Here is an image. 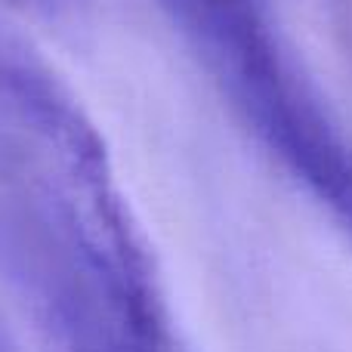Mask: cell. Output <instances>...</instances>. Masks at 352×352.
Listing matches in <instances>:
<instances>
[{"label": "cell", "mask_w": 352, "mask_h": 352, "mask_svg": "<svg viewBox=\"0 0 352 352\" xmlns=\"http://www.w3.org/2000/svg\"><path fill=\"white\" fill-rule=\"evenodd\" d=\"M238 121L352 241V142L266 0H158Z\"/></svg>", "instance_id": "2"}, {"label": "cell", "mask_w": 352, "mask_h": 352, "mask_svg": "<svg viewBox=\"0 0 352 352\" xmlns=\"http://www.w3.org/2000/svg\"><path fill=\"white\" fill-rule=\"evenodd\" d=\"M62 352H173V337L170 328L102 324Z\"/></svg>", "instance_id": "3"}, {"label": "cell", "mask_w": 352, "mask_h": 352, "mask_svg": "<svg viewBox=\"0 0 352 352\" xmlns=\"http://www.w3.org/2000/svg\"><path fill=\"white\" fill-rule=\"evenodd\" d=\"M0 136L28 204V278L84 291L130 322L167 324L152 254L96 124L10 34H0Z\"/></svg>", "instance_id": "1"}]
</instances>
